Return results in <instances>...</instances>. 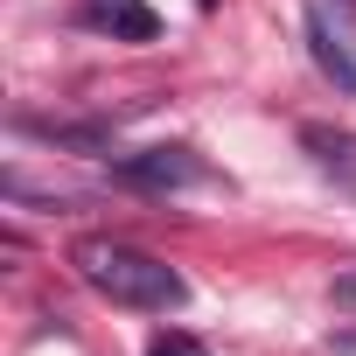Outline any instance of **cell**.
Returning <instances> with one entry per match:
<instances>
[{
    "mask_svg": "<svg viewBox=\"0 0 356 356\" xmlns=\"http://www.w3.org/2000/svg\"><path fill=\"white\" fill-rule=\"evenodd\" d=\"M70 266L91 293H105L112 307H140V314H175L189 300V280L175 273L168 259L140 252V245H119V238H77L70 245Z\"/></svg>",
    "mask_w": 356,
    "mask_h": 356,
    "instance_id": "1",
    "label": "cell"
},
{
    "mask_svg": "<svg viewBox=\"0 0 356 356\" xmlns=\"http://www.w3.org/2000/svg\"><path fill=\"white\" fill-rule=\"evenodd\" d=\"M112 175L126 189H147V196H168V189H189V182H203V161L189 154V147H140V154H119L112 161Z\"/></svg>",
    "mask_w": 356,
    "mask_h": 356,
    "instance_id": "2",
    "label": "cell"
},
{
    "mask_svg": "<svg viewBox=\"0 0 356 356\" xmlns=\"http://www.w3.org/2000/svg\"><path fill=\"white\" fill-rule=\"evenodd\" d=\"M77 22L112 35V42H154L161 35V15L147 0H77Z\"/></svg>",
    "mask_w": 356,
    "mask_h": 356,
    "instance_id": "3",
    "label": "cell"
},
{
    "mask_svg": "<svg viewBox=\"0 0 356 356\" xmlns=\"http://www.w3.org/2000/svg\"><path fill=\"white\" fill-rule=\"evenodd\" d=\"M307 56H314V70H321L342 98H356V49H349V35L328 22V8H307Z\"/></svg>",
    "mask_w": 356,
    "mask_h": 356,
    "instance_id": "4",
    "label": "cell"
},
{
    "mask_svg": "<svg viewBox=\"0 0 356 356\" xmlns=\"http://www.w3.org/2000/svg\"><path fill=\"white\" fill-rule=\"evenodd\" d=\"M8 126H15L22 140L70 147V154H105V147H112V126H105V119H35V112H15Z\"/></svg>",
    "mask_w": 356,
    "mask_h": 356,
    "instance_id": "5",
    "label": "cell"
},
{
    "mask_svg": "<svg viewBox=\"0 0 356 356\" xmlns=\"http://www.w3.org/2000/svg\"><path fill=\"white\" fill-rule=\"evenodd\" d=\"M300 147H307L328 175L356 182V133H335V126H300Z\"/></svg>",
    "mask_w": 356,
    "mask_h": 356,
    "instance_id": "6",
    "label": "cell"
},
{
    "mask_svg": "<svg viewBox=\"0 0 356 356\" xmlns=\"http://www.w3.org/2000/svg\"><path fill=\"white\" fill-rule=\"evenodd\" d=\"M147 356H210V349H203L196 335H182V328H168V335H161V342H154Z\"/></svg>",
    "mask_w": 356,
    "mask_h": 356,
    "instance_id": "7",
    "label": "cell"
},
{
    "mask_svg": "<svg viewBox=\"0 0 356 356\" xmlns=\"http://www.w3.org/2000/svg\"><path fill=\"white\" fill-rule=\"evenodd\" d=\"M328 293H335V307H349V314H356V266H342V273H335V286H328Z\"/></svg>",
    "mask_w": 356,
    "mask_h": 356,
    "instance_id": "8",
    "label": "cell"
}]
</instances>
